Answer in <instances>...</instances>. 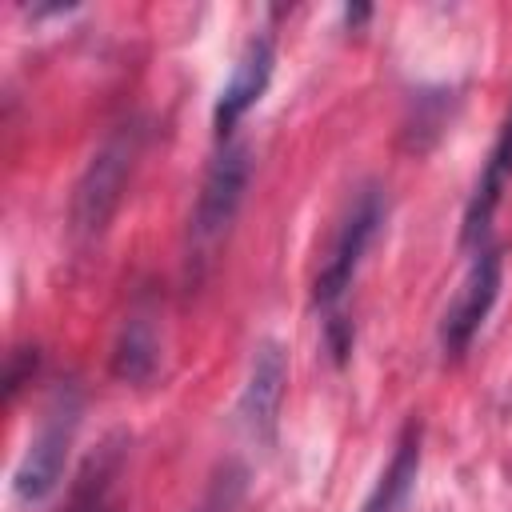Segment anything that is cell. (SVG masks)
I'll return each instance as SVG.
<instances>
[{
  "mask_svg": "<svg viewBox=\"0 0 512 512\" xmlns=\"http://www.w3.org/2000/svg\"><path fill=\"white\" fill-rule=\"evenodd\" d=\"M416 472H420V424L412 420L400 432L396 452H392L388 468L380 472L372 496L364 500V512H404L408 496H412V484H416Z\"/></svg>",
  "mask_w": 512,
  "mask_h": 512,
  "instance_id": "9",
  "label": "cell"
},
{
  "mask_svg": "<svg viewBox=\"0 0 512 512\" xmlns=\"http://www.w3.org/2000/svg\"><path fill=\"white\" fill-rule=\"evenodd\" d=\"M64 512H116L112 500H108V480H104L100 468H96V480L84 476V484L76 488V496H72V504Z\"/></svg>",
  "mask_w": 512,
  "mask_h": 512,
  "instance_id": "11",
  "label": "cell"
},
{
  "mask_svg": "<svg viewBox=\"0 0 512 512\" xmlns=\"http://www.w3.org/2000/svg\"><path fill=\"white\" fill-rule=\"evenodd\" d=\"M244 184H248V152H244V144H224V152L212 160L204 188L196 196V208H192V244L196 248H208L232 224Z\"/></svg>",
  "mask_w": 512,
  "mask_h": 512,
  "instance_id": "5",
  "label": "cell"
},
{
  "mask_svg": "<svg viewBox=\"0 0 512 512\" xmlns=\"http://www.w3.org/2000/svg\"><path fill=\"white\" fill-rule=\"evenodd\" d=\"M508 176H512V112H508V120H504L492 152H488V164H484V172L472 188L468 208H464V244H476L488 232V220H492V212L504 196Z\"/></svg>",
  "mask_w": 512,
  "mask_h": 512,
  "instance_id": "8",
  "label": "cell"
},
{
  "mask_svg": "<svg viewBox=\"0 0 512 512\" xmlns=\"http://www.w3.org/2000/svg\"><path fill=\"white\" fill-rule=\"evenodd\" d=\"M284 352L276 344H260L256 356H252V372H248V388L240 396V416L248 424L252 436H264L272 440V428H276V412H280V400H284Z\"/></svg>",
  "mask_w": 512,
  "mask_h": 512,
  "instance_id": "7",
  "label": "cell"
},
{
  "mask_svg": "<svg viewBox=\"0 0 512 512\" xmlns=\"http://www.w3.org/2000/svg\"><path fill=\"white\" fill-rule=\"evenodd\" d=\"M380 220H384V200H380L376 188H364V192L352 200L348 216L340 220V232H336V240H332V252H328V260H324L320 276H316V304H320V308H332V304L344 296V288L352 284V272H356V264H360V256H364V248H368V240L376 236Z\"/></svg>",
  "mask_w": 512,
  "mask_h": 512,
  "instance_id": "3",
  "label": "cell"
},
{
  "mask_svg": "<svg viewBox=\"0 0 512 512\" xmlns=\"http://www.w3.org/2000/svg\"><path fill=\"white\" fill-rule=\"evenodd\" d=\"M132 168V136H112L88 164L84 180L76 184V204H72V228L80 236H92L108 224L116 200H120V188H124V176Z\"/></svg>",
  "mask_w": 512,
  "mask_h": 512,
  "instance_id": "4",
  "label": "cell"
},
{
  "mask_svg": "<svg viewBox=\"0 0 512 512\" xmlns=\"http://www.w3.org/2000/svg\"><path fill=\"white\" fill-rule=\"evenodd\" d=\"M272 60H276V56H272V44H268L264 36H256V40L244 44V52H240V60H236L228 84L220 88L216 112H212L220 136H228V132L236 128V120L264 96V88H268V80H272Z\"/></svg>",
  "mask_w": 512,
  "mask_h": 512,
  "instance_id": "6",
  "label": "cell"
},
{
  "mask_svg": "<svg viewBox=\"0 0 512 512\" xmlns=\"http://www.w3.org/2000/svg\"><path fill=\"white\" fill-rule=\"evenodd\" d=\"M156 352H160V344H156L152 324L144 316H132L124 324V332H120V344H116V356H112V372L120 380H128V384H140V380L152 376Z\"/></svg>",
  "mask_w": 512,
  "mask_h": 512,
  "instance_id": "10",
  "label": "cell"
},
{
  "mask_svg": "<svg viewBox=\"0 0 512 512\" xmlns=\"http://www.w3.org/2000/svg\"><path fill=\"white\" fill-rule=\"evenodd\" d=\"M500 272H504V260H500V248H476L456 296L448 300L444 308V320H440V344L448 356H460L472 336L480 332L496 292H500Z\"/></svg>",
  "mask_w": 512,
  "mask_h": 512,
  "instance_id": "2",
  "label": "cell"
},
{
  "mask_svg": "<svg viewBox=\"0 0 512 512\" xmlns=\"http://www.w3.org/2000/svg\"><path fill=\"white\" fill-rule=\"evenodd\" d=\"M76 400L72 396H60L44 424L36 428V436L28 440L20 464H16V476H12V488L20 500H44L56 484H60V472H64V460H68V448H72V436H76Z\"/></svg>",
  "mask_w": 512,
  "mask_h": 512,
  "instance_id": "1",
  "label": "cell"
}]
</instances>
